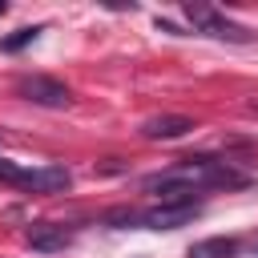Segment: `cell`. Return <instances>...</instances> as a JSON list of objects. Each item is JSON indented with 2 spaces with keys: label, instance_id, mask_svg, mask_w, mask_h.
I'll use <instances>...</instances> for the list:
<instances>
[{
  "label": "cell",
  "instance_id": "cell-10",
  "mask_svg": "<svg viewBox=\"0 0 258 258\" xmlns=\"http://www.w3.org/2000/svg\"><path fill=\"white\" fill-rule=\"evenodd\" d=\"M4 8H8V4H4V0H0V16H4Z\"/></svg>",
  "mask_w": 258,
  "mask_h": 258
},
{
  "label": "cell",
  "instance_id": "cell-5",
  "mask_svg": "<svg viewBox=\"0 0 258 258\" xmlns=\"http://www.w3.org/2000/svg\"><path fill=\"white\" fill-rule=\"evenodd\" d=\"M189 129H194V121L181 117V113H161V117H149V121L141 125V133H145L149 141H177V137H185Z\"/></svg>",
  "mask_w": 258,
  "mask_h": 258
},
{
  "label": "cell",
  "instance_id": "cell-4",
  "mask_svg": "<svg viewBox=\"0 0 258 258\" xmlns=\"http://www.w3.org/2000/svg\"><path fill=\"white\" fill-rule=\"evenodd\" d=\"M24 189L32 194H64L73 185V173L64 165H36V169H24Z\"/></svg>",
  "mask_w": 258,
  "mask_h": 258
},
{
  "label": "cell",
  "instance_id": "cell-1",
  "mask_svg": "<svg viewBox=\"0 0 258 258\" xmlns=\"http://www.w3.org/2000/svg\"><path fill=\"white\" fill-rule=\"evenodd\" d=\"M185 20H189L198 32L218 36V40H234V44H246V40H250V28L234 24L230 16H222V12L210 8V4H185Z\"/></svg>",
  "mask_w": 258,
  "mask_h": 258
},
{
  "label": "cell",
  "instance_id": "cell-8",
  "mask_svg": "<svg viewBox=\"0 0 258 258\" xmlns=\"http://www.w3.org/2000/svg\"><path fill=\"white\" fill-rule=\"evenodd\" d=\"M36 32H40V28H16L12 36H4V40H0V48H4V52H20L24 44H32V40H36Z\"/></svg>",
  "mask_w": 258,
  "mask_h": 258
},
{
  "label": "cell",
  "instance_id": "cell-7",
  "mask_svg": "<svg viewBox=\"0 0 258 258\" xmlns=\"http://www.w3.org/2000/svg\"><path fill=\"white\" fill-rule=\"evenodd\" d=\"M234 254H238L234 238H206L194 246V258H234Z\"/></svg>",
  "mask_w": 258,
  "mask_h": 258
},
{
  "label": "cell",
  "instance_id": "cell-6",
  "mask_svg": "<svg viewBox=\"0 0 258 258\" xmlns=\"http://www.w3.org/2000/svg\"><path fill=\"white\" fill-rule=\"evenodd\" d=\"M28 246L32 250H40V254H52V250H64L69 246V230L64 226H52V222H36V226H28Z\"/></svg>",
  "mask_w": 258,
  "mask_h": 258
},
{
  "label": "cell",
  "instance_id": "cell-3",
  "mask_svg": "<svg viewBox=\"0 0 258 258\" xmlns=\"http://www.w3.org/2000/svg\"><path fill=\"white\" fill-rule=\"evenodd\" d=\"M20 97L24 101H32V105H44V109H64L73 97H69V89L60 85V81H52V77H24L20 85Z\"/></svg>",
  "mask_w": 258,
  "mask_h": 258
},
{
  "label": "cell",
  "instance_id": "cell-2",
  "mask_svg": "<svg viewBox=\"0 0 258 258\" xmlns=\"http://www.w3.org/2000/svg\"><path fill=\"white\" fill-rule=\"evenodd\" d=\"M198 214H202L198 202H161L141 214V226L145 230H177V226H189Z\"/></svg>",
  "mask_w": 258,
  "mask_h": 258
},
{
  "label": "cell",
  "instance_id": "cell-9",
  "mask_svg": "<svg viewBox=\"0 0 258 258\" xmlns=\"http://www.w3.org/2000/svg\"><path fill=\"white\" fill-rule=\"evenodd\" d=\"M0 181H8V185H20V181H24V165H16V161L0 157Z\"/></svg>",
  "mask_w": 258,
  "mask_h": 258
}]
</instances>
